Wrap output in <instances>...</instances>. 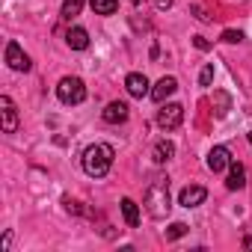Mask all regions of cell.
Returning <instances> with one entry per match:
<instances>
[{"instance_id": "1", "label": "cell", "mask_w": 252, "mask_h": 252, "mask_svg": "<svg viewBox=\"0 0 252 252\" xmlns=\"http://www.w3.org/2000/svg\"><path fill=\"white\" fill-rule=\"evenodd\" d=\"M113 158H116L113 146L95 143V146H89V149L83 152L80 163H83V172H86L89 178H104V175L110 172V166H113Z\"/></svg>"}, {"instance_id": "2", "label": "cell", "mask_w": 252, "mask_h": 252, "mask_svg": "<svg viewBox=\"0 0 252 252\" xmlns=\"http://www.w3.org/2000/svg\"><path fill=\"white\" fill-rule=\"evenodd\" d=\"M146 208L155 220L169 214V181L166 178H155L146 190Z\"/></svg>"}, {"instance_id": "3", "label": "cell", "mask_w": 252, "mask_h": 252, "mask_svg": "<svg viewBox=\"0 0 252 252\" xmlns=\"http://www.w3.org/2000/svg\"><path fill=\"white\" fill-rule=\"evenodd\" d=\"M57 98L63 104H83L86 101V86L80 77H63L57 86Z\"/></svg>"}, {"instance_id": "4", "label": "cell", "mask_w": 252, "mask_h": 252, "mask_svg": "<svg viewBox=\"0 0 252 252\" xmlns=\"http://www.w3.org/2000/svg\"><path fill=\"white\" fill-rule=\"evenodd\" d=\"M181 122H184V107L181 104H163L158 110V125L163 131H175Z\"/></svg>"}, {"instance_id": "5", "label": "cell", "mask_w": 252, "mask_h": 252, "mask_svg": "<svg viewBox=\"0 0 252 252\" xmlns=\"http://www.w3.org/2000/svg\"><path fill=\"white\" fill-rule=\"evenodd\" d=\"M6 63H9L12 71H30V57L21 51L18 42H9L6 45Z\"/></svg>"}, {"instance_id": "6", "label": "cell", "mask_w": 252, "mask_h": 252, "mask_svg": "<svg viewBox=\"0 0 252 252\" xmlns=\"http://www.w3.org/2000/svg\"><path fill=\"white\" fill-rule=\"evenodd\" d=\"M228 166H231L228 149H225V146H214V149L208 152V169H211V172H225Z\"/></svg>"}, {"instance_id": "7", "label": "cell", "mask_w": 252, "mask_h": 252, "mask_svg": "<svg viewBox=\"0 0 252 252\" xmlns=\"http://www.w3.org/2000/svg\"><path fill=\"white\" fill-rule=\"evenodd\" d=\"M205 199H208V190H205V187H199V184L184 187V190L178 193V205H181V208H199Z\"/></svg>"}, {"instance_id": "8", "label": "cell", "mask_w": 252, "mask_h": 252, "mask_svg": "<svg viewBox=\"0 0 252 252\" xmlns=\"http://www.w3.org/2000/svg\"><path fill=\"white\" fill-rule=\"evenodd\" d=\"M0 113H3V131L6 134H15L18 131V110H15V104H12L9 95L0 98Z\"/></svg>"}, {"instance_id": "9", "label": "cell", "mask_w": 252, "mask_h": 252, "mask_svg": "<svg viewBox=\"0 0 252 252\" xmlns=\"http://www.w3.org/2000/svg\"><path fill=\"white\" fill-rule=\"evenodd\" d=\"M125 89H128V95H131V98L152 95V89H149V77H146V74H140V71H134V74L125 77Z\"/></svg>"}, {"instance_id": "10", "label": "cell", "mask_w": 252, "mask_h": 252, "mask_svg": "<svg viewBox=\"0 0 252 252\" xmlns=\"http://www.w3.org/2000/svg\"><path fill=\"white\" fill-rule=\"evenodd\" d=\"M128 113H131V107L128 104H125V101H110L107 107H104V122L107 125H122L125 119H128Z\"/></svg>"}, {"instance_id": "11", "label": "cell", "mask_w": 252, "mask_h": 252, "mask_svg": "<svg viewBox=\"0 0 252 252\" xmlns=\"http://www.w3.org/2000/svg\"><path fill=\"white\" fill-rule=\"evenodd\" d=\"M175 89H178V80H175V77H160V80L155 83V89H152V98H155L158 104H163Z\"/></svg>"}, {"instance_id": "12", "label": "cell", "mask_w": 252, "mask_h": 252, "mask_svg": "<svg viewBox=\"0 0 252 252\" xmlns=\"http://www.w3.org/2000/svg\"><path fill=\"white\" fill-rule=\"evenodd\" d=\"M65 45H68L71 51H86V48H89V33H86L83 27H71V30L65 33Z\"/></svg>"}, {"instance_id": "13", "label": "cell", "mask_w": 252, "mask_h": 252, "mask_svg": "<svg viewBox=\"0 0 252 252\" xmlns=\"http://www.w3.org/2000/svg\"><path fill=\"white\" fill-rule=\"evenodd\" d=\"M225 187H228V190H243V187H246V169H243L237 160H231V166H228Z\"/></svg>"}, {"instance_id": "14", "label": "cell", "mask_w": 252, "mask_h": 252, "mask_svg": "<svg viewBox=\"0 0 252 252\" xmlns=\"http://www.w3.org/2000/svg\"><path fill=\"white\" fill-rule=\"evenodd\" d=\"M122 217H125V222H128L131 228L140 225V208H137L134 199H122Z\"/></svg>"}, {"instance_id": "15", "label": "cell", "mask_w": 252, "mask_h": 252, "mask_svg": "<svg viewBox=\"0 0 252 252\" xmlns=\"http://www.w3.org/2000/svg\"><path fill=\"white\" fill-rule=\"evenodd\" d=\"M89 6H92L95 15H116L119 0H89Z\"/></svg>"}, {"instance_id": "16", "label": "cell", "mask_w": 252, "mask_h": 252, "mask_svg": "<svg viewBox=\"0 0 252 252\" xmlns=\"http://www.w3.org/2000/svg\"><path fill=\"white\" fill-rule=\"evenodd\" d=\"M211 104H214V113H217V119H222V116H228V107H231V98H228L225 92H214V98H211Z\"/></svg>"}, {"instance_id": "17", "label": "cell", "mask_w": 252, "mask_h": 252, "mask_svg": "<svg viewBox=\"0 0 252 252\" xmlns=\"http://www.w3.org/2000/svg\"><path fill=\"white\" fill-rule=\"evenodd\" d=\"M172 155H175V146H172L169 140H160V143L155 146V160H158V163H166Z\"/></svg>"}, {"instance_id": "18", "label": "cell", "mask_w": 252, "mask_h": 252, "mask_svg": "<svg viewBox=\"0 0 252 252\" xmlns=\"http://www.w3.org/2000/svg\"><path fill=\"white\" fill-rule=\"evenodd\" d=\"M83 3H86V0H63V18L65 21H71L74 15H80V9H83Z\"/></svg>"}, {"instance_id": "19", "label": "cell", "mask_w": 252, "mask_h": 252, "mask_svg": "<svg viewBox=\"0 0 252 252\" xmlns=\"http://www.w3.org/2000/svg\"><path fill=\"white\" fill-rule=\"evenodd\" d=\"M184 234H187V225H184V222H172V225L166 228V237H169V240H178V237H184Z\"/></svg>"}, {"instance_id": "20", "label": "cell", "mask_w": 252, "mask_h": 252, "mask_svg": "<svg viewBox=\"0 0 252 252\" xmlns=\"http://www.w3.org/2000/svg\"><path fill=\"white\" fill-rule=\"evenodd\" d=\"M222 42L237 45V42H243V33H240V30H225V33H222Z\"/></svg>"}, {"instance_id": "21", "label": "cell", "mask_w": 252, "mask_h": 252, "mask_svg": "<svg viewBox=\"0 0 252 252\" xmlns=\"http://www.w3.org/2000/svg\"><path fill=\"white\" fill-rule=\"evenodd\" d=\"M211 80H214V65H205L202 74H199V83L202 86H211Z\"/></svg>"}, {"instance_id": "22", "label": "cell", "mask_w": 252, "mask_h": 252, "mask_svg": "<svg viewBox=\"0 0 252 252\" xmlns=\"http://www.w3.org/2000/svg\"><path fill=\"white\" fill-rule=\"evenodd\" d=\"M193 45H196L199 51H208V48H211V42H208L205 36H193Z\"/></svg>"}, {"instance_id": "23", "label": "cell", "mask_w": 252, "mask_h": 252, "mask_svg": "<svg viewBox=\"0 0 252 252\" xmlns=\"http://www.w3.org/2000/svg\"><path fill=\"white\" fill-rule=\"evenodd\" d=\"M193 12H196V18H199V21H211V15H205V9H202V6H193Z\"/></svg>"}, {"instance_id": "24", "label": "cell", "mask_w": 252, "mask_h": 252, "mask_svg": "<svg viewBox=\"0 0 252 252\" xmlns=\"http://www.w3.org/2000/svg\"><path fill=\"white\" fill-rule=\"evenodd\" d=\"M155 6H158V9H169V6H172V0H155Z\"/></svg>"}, {"instance_id": "25", "label": "cell", "mask_w": 252, "mask_h": 252, "mask_svg": "<svg viewBox=\"0 0 252 252\" xmlns=\"http://www.w3.org/2000/svg\"><path fill=\"white\" fill-rule=\"evenodd\" d=\"M9 243H12V234H9V231H6V234H3V252H6V249H9Z\"/></svg>"}, {"instance_id": "26", "label": "cell", "mask_w": 252, "mask_h": 252, "mask_svg": "<svg viewBox=\"0 0 252 252\" xmlns=\"http://www.w3.org/2000/svg\"><path fill=\"white\" fill-rule=\"evenodd\" d=\"M243 246H246V249H252V237H243Z\"/></svg>"}, {"instance_id": "27", "label": "cell", "mask_w": 252, "mask_h": 252, "mask_svg": "<svg viewBox=\"0 0 252 252\" xmlns=\"http://www.w3.org/2000/svg\"><path fill=\"white\" fill-rule=\"evenodd\" d=\"M249 146H252V131H249Z\"/></svg>"}]
</instances>
